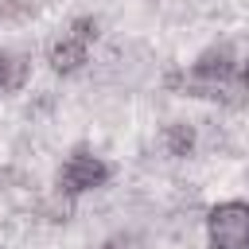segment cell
<instances>
[{
	"label": "cell",
	"instance_id": "8992f818",
	"mask_svg": "<svg viewBox=\"0 0 249 249\" xmlns=\"http://www.w3.org/2000/svg\"><path fill=\"white\" fill-rule=\"evenodd\" d=\"M97 31H101L97 16H78V19H70V27H66V35H74V39H82V43H93Z\"/></svg>",
	"mask_w": 249,
	"mask_h": 249
},
{
	"label": "cell",
	"instance_id": "52a82bcc",
	"mask_svg": "<svg viewBox=\"0 0 249 249\" xmlns=\"http://www.w3.org/2000/svg\"><path fill=\"white\" fill-rule=\"evenodd\" d=\"M8 70H12V54H4V51H0V89L8 86Z\"/></svg>",
	"mask_w": 249,
	"mask_h": 249
},
{
	"label": "cell",
	"instance_id": "9c48e42d",
	"mask_svg": "<svg viewBox=\"0 0 249 249\" xmlns=\"http://www.w3.org/2000/svg\"><path fill=\"white\" fill-rule=\"evenodd\" d=\"M237 86H241V93H245V97H249V62H245V66H241V74H237Z\"/></svg>",
	"mask_w": 249,
	"mask_h": 249
},
{
	"label": "cell",
	"instance_id": "3957f363",
	"mask_svg": "<svg viewBox=\"0 0 249 249\" xmlns=\"http://www.w3.org/2000/svg\"><path fill=\"white\" fill-rule=\"evenodd\" d=\"M47 62L54 74H78L86 62H89V43L74 39V35H58L47 51Z\"/></svg>",
	"mask_w": 249,
	"mask_h": 249
},
{
	"label": "cell",
	"instance_id": "ba28073f",
	"mask_svg": "<svg viewBox=\"0 0 249 249\" xmlns=\"http://www.w3.org/2000/svg\"><path fill=\"white\" fill-rule=\"evenodd\" d=\"M97 249H132V241H128V237H113V241H105V245H97Z\"/></svg>",
	"mask_w": 249,
	"mask_h": 249
},
{
	"label": "cell",
	"instance_id": "5b68a950",
	"mask_svg": "<svg viewBox=\"0 0 249 249\" xmlns=\"http://www.w3.org/2000/svg\"><path fill=\"white\" fill-rule=\"evenodd\" d=\"M74 202H78L74 195H66V191L54 187V195L43 202V218H47V222H70V218H74Z\"/></svg>",
	"mask_w": 249,
	"mask_h": 249
},
{
	"label": "cell",
	"instance_id": "7a4b0ae2",
	"mask_svg": "<svg viewBox=\"0 0 249 249\" xmlns=\"http://www.w3.org/2000/svg\"><path fill=\"white\" fill-rule=\"evenodd\" d=\"M109 175H113V167H109L97 152L74 148V152L62 160V167H58V191H66V195L78 198V195H89V191L105 187Z\"/></svg>",
	"mask_w": 249,
	"mask_h": 249
},
{
	"label": "cell",
	"instance_id": "277c9868",
	"mask_svg": "<svg viewBox=\"0 0 249 249\" xmlns=\"http://www.w3.org/2000/svg\"><path fill=\"white\" fill-rule=\"evenodd\" d=\"M195 148H198V132H195L191 121H171V124L163 128V152H167L171 160H187Z\"/></svg>",
	"mask_w": 249,
	"mask_h": 249
},
{
	"label": "cell",
	"instance_id": "6da1fadb",
	"mask_svg": "<svg viewBox=\"0 0 249 249\" xmlns=\"http://www.w3.org/2000/svg\"><path fill=\"white\" fill-rule=\"evenodd\" d=\"M206 245L210 249H249V202L226 198L206 210Z\"/></svg>",
	"mask_w": 249,
	"mask_h": 249
}]
</instances>
